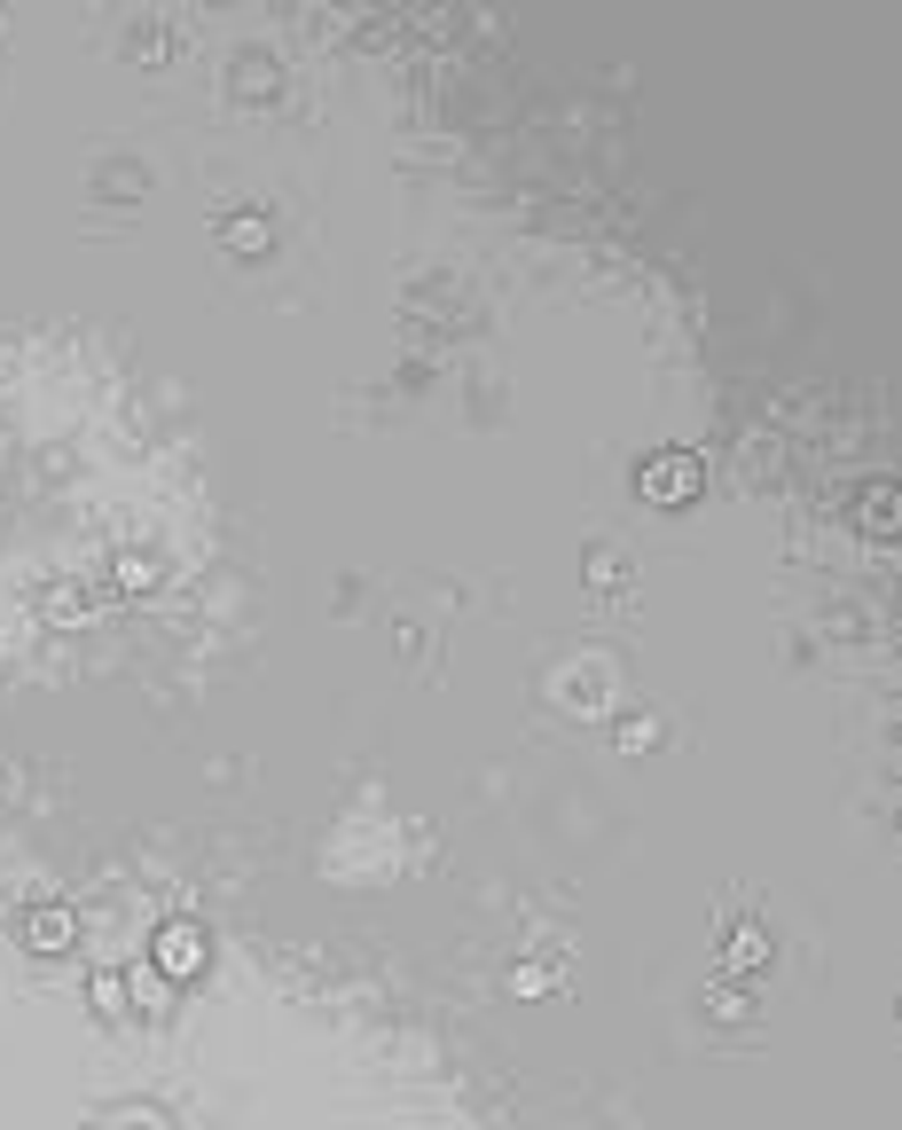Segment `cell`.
Masks as SVG:
<instances>
[{"instance_id":"6da1fadb","label":"cell","mask_w":902,"mask_h":1130,"mask_svg":"<svg viewBox=\"0 0 902 1130\" xmlns=\"http://www.w3.org/2000/svg\"><path fill=\"white\" fill-rule=\"evenodd\" d=\"M698 487H707V463H698L691 448H667V455L636 463V495H652V503H667V511L698 503Z\"/></svg>"},{"instance_id":"7a4b0ae2","label":"cell","mask_w":902,"mask_h":1130,"mask_svg":"<svg viewBox=\"0 0 902 1130\" xmlns=\"http://www.w3.org/2000/svg\"><path fill=\"white\" fill-rule=\"evenodd\" d=\"M118 581H126V589H142V581H157V557H142V550H126V557H118Z\"/></svg>"},{"instance_id":"3957f363","label":"cell","mask_w":902,"mask_h":1130,"mask_svg":"<svg viewBox=\"0 0 902 1130\" xmlns=\"http://www.w3.org/2000/svg\"><path fill=\"white\" fill-rule=\"evenodd\" d=\"M244 72H236V94H267V55H236Z\"/></svg>"},{"instance_id":"277c9868","label":"cell","mask_w":902,"mask_h":1130,"mask_svg":"<svg viewBox=\"0 0 902 1130\" xmlns=\"http://www.w3.org/2000/svg\"><path fill=\"white\" fill-rule=\"evenodd\" d=\"M887 503H894V487H887V479L863 487V518H872V526H887Z\"/></svg>"}]
</instances>
